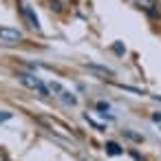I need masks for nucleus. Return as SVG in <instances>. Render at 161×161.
<instances>
[{
	"label": "nucleus",
	"instance_id": "1",
	"mask_svg": "<svg viewBox=\"0 0 161 161\" xmlns=\"http://www.w3.org/2000/svg\"><path fill=\"white\" fill-rule=\"evenodd\" d=\"M18 77H20V82H22L25 86H29V88H33V91L38 88L42 95H51V88H47L38 75H33V73H18Z\"/></svg>",
	"mask_w": 161,
	"mask_h": 161
},
{
	"label": "nucleus",
	"instance_id": "2",
	"mask_svg": "<svg viewBox=\"0 0 161 161\" xmlns=\"http://www.w3.org/2000/svg\"><path fill=\"white\" fill-rule=\"evenodd\" d=\"M25 36L20 29H14V27H0V40L5 42H20Z\"/></svg>",
	"mask_w": 161,
	"mask_h": 161
},
{
	"label": "nucleus",
	"instance_id": "3",
	"mask_svg": "<svg viewBox=\"0 0 161 161\" xmlns=\"http://www.w3.org/2000/svg\"><path fill=\"white\" fill-rule=\"evenodd\" d=\"M22 16H25V18L31 22V27H33V29H40V25H38V16H36V14L29 9V7H25V5H22Z\"/></svg>",
	"mask_w": 161,
	"mask_h": 161
},
{
	"label": "nucleus",
	"instance_id": "4",
	"mask_svg": "<svg viewBox=\"0 0 161 161\" xmlns=\"http://www.w3.org/2000/svg\"><path fill=\"white\" fill-rule=\"evenodd\" d=\"M106 152H108V154H113V157H117V154H124L121 146H119V143H115V141H108V143H106Z\"/></svg>",
	"mask_w": 161,
	"mask_h": 161
},
{
	"label": "nucleus",
	"instance_id": "5",
	"mask_svg": "<svg viewBox=\"0 0 161 161\" xmlns=\"http://www.w3.org/2000/svg\"><path fill=\"white\" fill-rule=\"evenodd\" d=\"M60 97H62V102H64V104H71V106H75V104H77V97H75L73 93H69V91H62V93H60Z\"/></svg>",
	"mask_w": 161,
	"mask_h": 161
},
{
	"label": "nucleus",
	"instance_id": "6",
	"mask_svg": "<svg viewBox=\"0 0 161 161\" xmlns=\"http://www.w3.org/2000/svg\"><path fill=\"white\" fill-rule=\"evenodd\" d=\"M86 69H91V71H97V73H104V75H113V71H110V69H106V66H99V64H86Z\"/></svg>",
	"mask_w": 161,
	"mask_h": 161
},
{
	"label": "nucleus",
	"instance_id": "7",
	"mask_svg": "<svg viewBox=\"0 0 161 161\" xmlns=\"http://www.w3.org/2000/svg\"><path fill=\"white\" fill-rule=\"evenodd\" d=\"M7 119H11V113H7V110H0V121H7Z\"/></svg>",
	"mask_w": 161,
	"mask_h": 161
},
{
	"label": "nucleus",
	"instance_id": "8",
	"mask_svg": "<svg viewBox=\"0 0 161 161\" xmlns=\"http://www.w3.org/2000/svg\"><path fill=\"white\" fill-rule=\"evenodd\" d=\"M126 137H130V139H135V141H141V137L135 135V132H130V130H126Z\"/></svg>",
	"mask_w": 161,
	"mask_h": 161
},
{
	"label": "nucleus",
	"instance_id": "9",
	"mask_svg": "<svg viewBox=\"0 0 161 161\" xmlns=\"http://www.w3.org/2000/svg\"><path fill=\"white\" fill-rule=\"evenodd\" d=\"M97 108H99V110H108V104H106V102H99Z\"/></svg>",
	"mask_w": 161,
	"mask_h": 161
},
{
	"label": "nucleus",
	"instance_id": "10",
	"mask_svg": "<svg viewBox=\"0 0 161 161\" xmlns=\"http://www.w3.org/2000/svg\"><path fill=\"white\" fill-rule=\"evenodd\" d=\"M152 119H154V121H161V113H154V115H152Z\"/></svg>",
	"mask_w": 161,
	"mask_h": 161
},
{
	"label": "nucleus",
	"instance_id": "11",
	"mask_svg": "<svg viewBox=\"0 0 161 161\" xmlns=\"http://www.w3.org/2000/svg\"><path fill=\"white\" fill-rule=\"evenodd\" d=\"M0 161H7V154H5V150H0Z\"/></svg>",
	"mask_w": 161,
	"mask_h": 161
},
{
	"label": "nucleus",
	"instance_id": "12",
	"mask_svg": "<svg viewBox=\"0 0 161 161\" xmlns=\"http://www.w3.org/2000/svg\"><path fill=\"white\" fill-rule=\"evenodd\" d=\"M154 7H161V0H157V3H154Z\"/></svg>",
	"mask_w": 161,
	"mask_h": 161
}]
</instances>
